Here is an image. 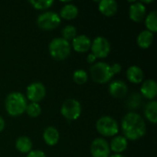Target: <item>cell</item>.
<instances>
[{
    "label": "cell",
    "instance_id": "obj_25",
    "mask_svg": "<svg viewBox=\"0 0 157 157\" xmlns=\"http://www.w3.org/2000/svg\"><path fill=\"white\" fill-rule=\"evenodd\" d=\"M77 36V29L74 25H66L62 29V38L67 41H72Z\"/></svg>",
    "mask_w": 157,
    "mask_h": 157
},
{
    "label": "cell",
    "instance_id": "obj_13",
    "mask_svg": "<svg viewBox=\"0 0 157 157\" xmlns=\"http://www.w3.org/2000/svg\"><path fill=\"white\" fill-rule=\"evenodd\" d=\"M140 95L150 101L155 100L157 95L156 81L155 79H147L144 81L140 88Z\"/></svg>",
    "mask_w": 157,
    "mask_h": 157
},
{
    "label": "cell",
    "instance_id": "obj_20",
    "mask_svg": "<svg viewBox=\"0 0 157 157\" xmlns=\"http://www.w3.org/2000/svg\"><path fill=\"white\" fill-rule=\"evenodd\" d=\"M154 38H155V34L152 33L151 31L147 30V29H144L142 30L136 39V42L138 44V46L141 49H148L152 46L153 41H154Z\"/></svg>",
    "mask_w": 157,
    "mask_h": 157
},
{
    "label": "cell",
    "instance_id": "obj_4",
    "mask_svg": "<svg viewBox=\"0 0 157 157\" xmlns=\"http://www.w3.org/2000/svg\"><path fill=\"white\" fill-rule=\"evenodd\" d=\"M90 75L92 80L97 84H107L114 76L110 64L105 62H97L90 67Z\"/></svg>",
    "mask_w": 157,
    "mask_h": 157
},
{
    "label": "cell",
    "instance_id": "obj_28",
    "mask_svg": "<svg viewBox=\"0 0 157 157\" xmlns=\"http://www.w3.org/2000/svg\"><path fill=\"white\" fill-rule=\"evenodd\" d=\"M141 102H142V96L139 93H135L132 95V97L129 98L127 103L131 109H137L141 105Z\"/></svg>",
    "mask_w": 157,
    "mask_h": 157
},
{
    "label": "cell",
    "instance_id": "obj_18",
    "mask_svg": "<svg viewBox=\"0 0 157 157\" xmlns=\"http://www.w3.org/2000/svg\"><path fill=\"white\" fill-rule=\"evenodd\" d=\"M98 10L105 17H113L118 11V3L115 0H102L98 2Z\"/></svg>",
    "mask_w": 157,
    "mask_h": 157
},
{
    "label": "cell",
    "instance_id": "obj_14",
    "mask_svg": "<svg viewBox=\"0 0 157 157\" xmlns=\"http://www.w3.org/2000/svg\"><path fill=\"white\" fill-rule=\"evenodd\" d=\"M128 86L122 80H115L110 82L109 86V93L114 98H123L128 94Z\"/></svg>",
    "mask_w": 157,
    "mask_h": 157
},
{
    "label": "cell",
    "instance_id": "obj_16",
    "mask_svg": "<svg viewBox=\"0 0 157 157\" xmlns=\"http://www.w3.org/2000/svg\"><path fill=\"white\" fill-rule=\"evenodd\" d=\"M126 77L132 84H142L144 78V73L143 69L138 65H131L126 71Z\"/></svg>",
    "mask_w": 157,
    "mask_h": 157
},
{
    "label": "cell",
    "instance_id": "obj_6",
    "mask_svg": "<svg viewBox=\"0 0 157 157\" xmlns=\"http://www.w3.org/2000/svg\"><path fill=\"white\" fill-rule=\"evenodd\" d=\"M62 22V18L59 14L54 11H44L40 14L36 19L37 26L45 31H51L60 26Z\"/></svg>",
    "mask_w": 157,
    "mask_h": 157
},
{
    "label": "cell",
    "instance_id": "obj_3",
    "mask_svg": "<svg viewBox=\"0 0 157 157\" xmlns=\"http://www.w3.org/2000/svg\"><path fill=\"white\" fill-rule=\"evenodd\" d=\"M48 50L52 59L55 61H64L70 56L72 47L69 41L62 37H57L50 41Z\"/></svg>",
    "mask_w": 157,
    "mask_h": 157
},
{
    "label": "cell",
    "instance_id": "obj_33",
    "mask_svg": "<svg viewBox=\"0 0 157 157\" xmlns=\"http://www.w3.org/2000/svg\"><path fill=\"white\" fill-rule=\"evenodd\" d=\"M109 157H126V156H124L123 155H121V154H114V155H110Z\"/></svg>",
    "mask_w": 157,
    "mask_h": 157
},
{
    "label": "cell",
    "instance_id": "obj_23",
    "mask_svg": "<svg viewBox=\"0 0 157 157\" xmlns=\"http://www.w3.org/2000/svg\"><path fill=\"white\" fill-rule=\"evenodd\" d=\"M144 24L146 29L151 31L152 33H155L157 31V12L155 10L151 11L150 13L146 14L144 18Z\"/></svg>",
    "mask_w": 157,
    "mask_h": 157
},
{
    "label": "cell",
    "instance_id": "obj_19",
    "mask_svg": "<svg viewBox=\"0 0 157 157\" xmlns=\"http://www.w3.org/2000/svg\"><path fill=\"white\" fill-rule=\"evenodd\" d=\"M78 13H79V10H78L77 6L70 2H66L65 5L62 6L59 16L63 19L72 20V19H75L78 16Z\"/></svg>",
    "mask_w": 157,
    "mask_h": 157
},
{
    "label": "cell",
    "instance_id": "obj_9",
    "mask_svg": "<svg viewBox=\"0 0 157 157\" xmlns=\"http://www.w3.org/2000/svg\"><path fill=\"white\" fill-rule=\"evenodd\" d=\"M46 87L41 82H32L26 88V98L30 102L39 103L46 96Z\"/></svg>",
    "mask_w": 157,
    "mask_h": 157
},
{
    "label": "cell",
    "instance_id": "obj_31",
    "mask_svg": "<svg viewBox=\"0 0 157 157\" xmlns=\"http://www.w3.org/2000/svg\"><path fill=\"white\" fill-rule=\"evenodd\" d=\"M86 62L89 63V64H94L95 63H97V57L93 54V53H88L87 57H86Z\"/></svg>",
    "mask_w": 157,
    "mask_h": 157
},
{
    "label": "cell",
    "instance_id": "obj_22",
    "mask_svg": "<svg viewBox=\"0 0 157 157\" xmlns=\"http://www.w3.org/2000/svg\"><path fill=\"white\" fill-rule=\"evenodd\" d=\"M144 117L148 121H150L153 124H155L157 122V101L156 100H151L148 103H146L144 107Z\"/></svg>",
    "mask_w": 157,
    "mask_h": 157
},
{
    "label": "cell",
    "instance_id": "obj_11",
    "mask_svg": "<svg viewBox=\"0 0 157 157\" xmlns=\"http://www.w3.org/2000/svg\"><path fill=\"white\" fill-rule=\"evenodd\" d=\"M146 17V6L141 1H133L129 6V17L133 22H142Z\"/></svg>",
    "mask_w": 157,
    "mask_h": 157
},
{
    "label": "cell",
    "instance_id": "obj_5",
    "mask_svg": "<svg viewBox=\"0 0 157 157\" xmlns=\"http://www.w3.org/2000/svg\"><path fill=\"white\" fill-rule=\"evenodd\" d=\"M97 132L103 137H114L120 132L119 122L111 116L105 115L100 117L96 122Z\"/></svg>",
    "mask_w": 157,
    "mask_h": 157
},
{
    "label": "cell",
    "instance_id": "obj_32",
    "mask_svg": "<svg viewBox=\"0 0 157 157\" xmlns=\"http://www.w3.org/2000/svg\"><path fill=\"white\" fill-rule=\"evenodd\" d=\"M5 127H6V121L3 119V117L0 115V132H2L4 131Z\"/></svg>",
    "mask_w": 157,
    "mask_h": 157
},
{
    "label": "cell",
    "instance_id": "obj_15",
    "mask_svg": "<svg viewBox=\"0 0 157 157\" xmlns=\"http://www.w3.org/2000/svg\"><path fill=\"white\" fill-rule=\"evenodd\" d=\"M109 144V149L110 152H113L114 154H122L125 152L128 148L129 141L123 136V135H116L112 138L110 141Z\"/></svg>",
    "mask_w": 157,
    "mask_h": 157
},
{
    "label": "cell",
    "instance_id": "obj_12",
    "mask_svg": "<svg viewBox=\"0 0 157 157\" xmlns=\"http://www.w3.org/2000/svg\"><path fill=\"white\" fill-rule=\"evenodd\" d=\"M91 39L85 35V34H81V35H77L71 43V47L74 49L75 52H78V53H85L88 51H90V47H91Z\"/></svg>",
    "mask_w": 157,
    "mask_h": 157
},
{
    "label": "cell",
    "instance_id": "obj_1",
    "mask_svg": "<svg viewBox=\"0 0 157 157\" xmlns=\"http://www.w3.org/2000/svg\"><path fill=\"white\" fill-rule=\"evenodd\" d=\"M121 129L123 136L128 141H138L142 139L147 132L144 119L134 111H130L123 116L121 122Z\"/></svg>",
    "mask_w": 157,
    "mask_h": 157
},
{
    "label": "cell",
    "instance_id": "obj_30",
    "mask_svg": "<svg viewBox=\"0 0 157 157\" xmlns=\"http://www.w3.org/2000/svg\"><path fill=\"white\" fill-rule=\"evenodd\" d=\"M110 66H111V70H112V72H113V74L114 75H117V74H119V73H121V63H114L113 64H110Z\"/></svg>",
    "mask_w": 157,
    "mask_h": 157
},
{
    "label": "cell",
    "instance_id": "obj_27",
    "mask_svg": "<svg viewBox=\"0 0 157 157\" xmlns=\"http://www.w3.org/2000/svg\"><path fill=\"white\" fill-rule=\"evenodd\" d=\"M25 112L27 113L29 117L35 119V118H38L41 114V107L39 103L30 102V103H28Z\"/></svg>",
    "mask_w": 157,
    "mask_h": 157
},
{
    "label": "cell",
    "instance_id": "obj_2",
    "mask_svg": "<svg viewBox=\"0 0 157 157\" xmlns=\"http://www.w3.org/2000/svg\"><path fill=\"white\" fill-rule=\"evenodd\" d=\"M28 100L21 92L14 91L9 93L5 99V109L11 117H18L25 113Z\"/></svg>",
    "mask_w": 157,
    "mask_h": 157
},
{
    "label": "cell",
    "instance_id": "obj_29",
    "mask_svg": "<svg viewBox=\"0 0 157 157\" xmlns=\"http://www.w3.org/2000/svg\"><path fill=\"white\" fill-rule=\"evenodd\" d=\"M27 157H47V155L41 150H31L29 154H27Z\"/></svg>",
    "mask_w": 157,
    "mask_h": 157
},
{
    "label": "cell",
    "instance_id": "obj_21",
    "mask_svg": "<svg viewBox=\"0 0 157 157\" xmlns=\"http://www.w3.org/2000/svg\"><path fill=\"white\" fill-rule=\"evenodd\" d=\"M15 147L21 154H29L31 150H33L32 149L33 144H32V141L29 137L20 136V137L16 139Z\"/></svg>",
    "mask_w": 157,
    "mask_h": 157
},
{
    "label": "cell",
    "instance_id": "obj_26",
    "mask_svg": "<svg viewBox=\"0 0 157 157\" xmlns=\"http://www.w3.org/2000/svg\"><path fill=\"white\" fill-rule=\"evenodd\" d=\"M73 81L76 85H84L88 81V74L84 69H76L73 73Z\"/></svg>",
    "mask_w": 157,
    "mask_h": 157
},
{
    "label": "cell",
    "instance_id": "obj_17",
    "mask_svg": "<svg viewBox=\"0 0 157 157\" xmlns=\"http://www.w3.org/2000/svg\"><path fill=\"white\" fill-rule=\"evenodd\" d=\"M44 143L49 146L56 145L60 141V132L53 126H48L44 129L42 133Z\"/></svg>",
    "mask_w": 157,
    "mask_h": 157
},
{
    "label": "cell",
    "instance_id": "obj_24",
    "mask_svg": "<svg viewBox=\"0 0 157 157\" xmlns=\"http://www.w3.org/2000/svg\"><path fill=\"white\" fill-rule=\"evenodd\" d=\"M29 4L40 11H47L54 4L53 0H29Z\"/></svg>",
    "mask_w": 157,
    "mask_h": 157
},
{
    "label": "cell",
    "instance_id": "obj_10",
    "mask_svg": "<svg viewBox=\"0 0 157 157\" xmlns=\"http://www.w3.org/2000/svg\"><path fill=\"white\" fill-rule=\"evenodd\" d=\"M90 153L93 157H109L110 155V149L108 141L105 138H96L90 145Z\"/></svg>",
    "mask_w": 157,
    "mask_h": 157
},
{
    "label": "cell",
    "instance_id": "obj_8",
    "mask_svg": "<svg viewBox=\"0 0 157 157\" xmlns=\"http://www.w3.org/2000/svg\"><path fill=\"white\" fill-rule=\"evenodd\" d=\"M90 50L91 53H93L97 59H104L110 53L111 45L107 38L103 36H98L92 40Z\"/></svg>",
    "mask_w": 157,
    "mask_h": 157
},
{
    "label": "cell",
    "instance_id": "obj_7",
    "mask_svg": "<svg viewBox=\"0 0 157 157\" xmlns=\"http://www.w3.org/2000/svg\"><path fill=\"white\" fill-rule=\"evenodd\" d=\"M61 114L62 116L69 121H76L82 114V106L81 103L75 98H67L65 99L61 106Z\"/></svg>",
    "mask_w": 157,
    "mask_h": 157
}]
</instances>
